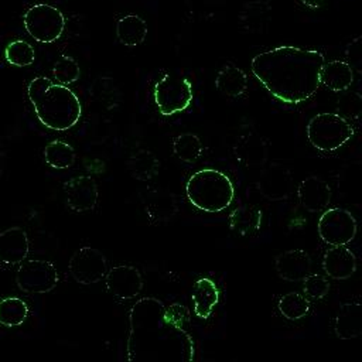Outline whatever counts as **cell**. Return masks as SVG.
<instances>
[{
    "instance_id": "6da1fadb",
    "label": "cell",
    "mask_w": 362,
    "mask_h": 362,
    "mask_svg": "<svg viewBox=\"0 0 362 362\" xmlns=\"http://www.w3.org/2000/svg\"><path fill=\"white\" fill-rule=\"evenodd\" d=\"M324 62V54L317 49L281 45L257 54L250 68L256 79L276 99L297 105L317 92Z\"/></svg>"
},
{
    "instance_id": "7a4b0ae2",
    "label": "cell",
    "mask_w": 362,
    "mask_h": 362,
    "mask_svg": "<svg viewBox=\"0 0 362 362\" xmlns=\"http://www.w3.org/2000/svg\"><path fill=\"white\" fill-rule=\"evenodd\" d=\"M147 335L148 345L165 346L181 362L194 359L195 346L189 331V313L180 303L165 305L156 298L140 300L130 311V335Z\"/></svg>"
},
{
    "instance_id": "3957f363",
    "label": "cell",
    "mask_w": 362,
    "mask_h": 362,
    "mask_svg": "<svg viewBox=\"0 0 362 362\" xmlns=\"http://www.w3.org/2000/svg\"><path fill=\"white\" fill-rule=\"evenodd\" d=\"M27 95L38 120L48 129L68 130L81 117V102L66 85L37 76L28 83Z\"/></svg>"
},
{
    "instance_id": "277c9868",
    "label": "cell",
    "mask_w": 362,
    "mask_h": 362,
    "mask_svg": "<svg viewBox=\"0 0 362 362\" xmlns=\"http://www.w3.org/2000/svg\"><path fill=\"white\" fill-rule=\"evenodd\" d=\"M188 201L204 212H221L235 198V187L230 178L215 168H204L194 173L185 185Z\"/></svg>"
},
{
    "instance_id": "5b68a950",
    "label": "cell",
    "mask_w": 362,
    "mask_h": 362,
    "mask_svg": "<svg viewBox=\"0 0 362 362\" xmlns=\"http://www.w3.org/2000/svg\"><path fill=\"white\" fill-rule=\"evenodd\" d=\"M352 136L354 127L338 113H317L307 124V139L320 151H334Z\"/></svg>"
},
{
    "instance_id": "8992f818",
    "label": "cell",
    "mask_w": 362,
    "mask_h": 362,
    "mask_svg": "<svg viewBox=\"0 0 362 362\" xmlns=\"http://www.w3.org/2000/svg\"><path fill=\"white\" fill-rule=\"evenodd\" d=\"M192 96L191 82L177 74H165L154 86V102L164 116L185 110Z\"/></svg>"
},
{
    "instance_id": "52a82bcc",
    "label": "cell",
    "mask_w": 362,
    "mask_h": 362,
    "mask_svg": "<svg viewBox=\"0 0 362 362\" xmlns=\"http://www.w3.org/2000/svg\"><path fill=\"white\" fill-rule=\"evenodd\" d=\"M25 31L38 42L49 44L57 41L65 27L64 14L54 6L35 4L24 14Z\"/></svg>"
},
{
    "instance_id": "ba28073f",
    "label": "cell",
    "mask_w": 362,
    "mask_h": 362,
    "mask_svg": "<svg viewBox=\"0 0 362 362\" xmlns=\"http://www.w3.org/2000/svg\"><path fill=\"white\" fill-rule=\"evenodd\" d=\"M58 280L57 267L48 260H24L16 273L17 287L27 294H45L55 288Z\"/></svg>"
},
{
    "instance_id": "9c48e42d",
    "label": "cell",
    "mask_w": 362,
    "mask_h": 362,
    "mask_svg": "<svg viewBox=\"0 0 362 362\" xmlns=\"http://www.w3.org/2000/svg\"><path fill=\"white\" fill-rule=\"evenodd\" d=\"M318 235L322 242L331 246H345L351 243L358 230L356 219L344 208H329L318 219Z\"/></svg>"
},
{
    "instance_id": "30bf717a",
    "label": "cell",
    "mask_w": 362,
    "mask_h": 362,
    "mask_svg": "<svg viewBox=\"0 0 362 362\" xmlns=\"http://www.w3.org/2000/svg\"><path fill=\"white\" fill-rule=\"evenodd\" d=\"M68 270L76 283L89 286L100 281L106 276L107 262L100 250L90 246H83L75 250L71 256Z\"/></svg>"
},
{
    "instance_id": "8fae6325",
    "label": "cell",
    "mask_w": 362,
    "mask_h": 362,
    "mask_svg": "<svg viewBox=\"0 0 362 362\" xmlns=\"http://www.w3.org/2000/svg\"><path fill=\"white\" fill-rule=\"evenodd\" d=\"M106 288L119 300L136 298L143 290V277L139 269L130 264L113 266L106 273Z\"/></svg>"
},
{
    "instance_id": "7c38bea8",
    "label": "cell",
    "mask_w": 362,
    "mask_h": 362,
    "mask_svg": "<svg viewBox=\"0 0 362 362\" xmlns=\"http://www.w3.org/2000/svg\"><path fill=\"white\" fill-rule=\"evenodd\" d=\"M66 205L75 212L92 211L98 202V185L89 175H78L64 184Z\"/></svg>"
},
{
    "instance_id": "4fadbf2b",
    "label": "cell",
    "mask_w": 362,
    "mask_h": 362,
    "mask_svg": "<svg viewBox=\"0 0 362 362\" xmlns=\"http://www.w3.org/2000/svg\"><path fill=\"white\" fill-rule=\"evenodd\" d=\"M257 189L269 201H284L293 192V177L287 168L272 165L263 171L257 181Z\"/></svg>"
},
{
    "instance_id": "5bb4252c",
    "label": "cell",
    "mask_w": 362,
    "mask_h": 362,
    "mask_svg": "<svg viewBox=\"0 0 362 362\" xmlns=\"http://www.w3.org/2000/svg\"><path fill=\"white\" fill-rule=\"evenodd\" d=\"M141 202L147 216L154 222H167L178 212L177 198L161 188H148L141 194Z\"/></svg>"
},
{
    "instance_id": "9a60e30c",
    "label": "cell",
    "mask_w": 362,
    "mask_h": 362,
    "mask_svg": "<svg viewBox=\"0 0 362 362\" xmlns=\"http://www.w3.org/2000/svg\"><path fill=\"white\" fill-rule=\"evenodd\" d=\"M276 273L286 281H301L311 272V257L304 249H290L277 255Z\"/></svg>"
},
{
    "instance_id": "2e32d148",
    "label": "cell",
    "mask_w": 362,
    "mask_h": 362,
    "mask_svg": "<svg viewBox=\"0 0 362 362\" xmlns=\"http://www.w3.org/2000/svg\"><path fill=\"white\" fill-rule=\"evenodd\" d=\"M297 197L300 205L305 211L320 212L325 209L331 201V188L324 180L310 175L300 182Z\"/></svg>"
},
{
    "instance_id": "e0dca14e",
    "label": "cell",
    "mask_w": 362,
    "mask_h": 362,
    "mask_svg": "<svg viewBox=\"0 0 362 362\" xmlns=\"http://www.w3.org/2000/svg\"><path fill=\"white\" fill-rule=\"evenodd\" d=\"M30 250L27 232L20 226H11L0 232V262L18 264L25 260Z\"/></svg>"
},
{
    "instance_id": "ac0fdd59",
    "label": "cell",
    "mask_w": 362,
    "mask_h": 362,
    "mask_svg": "<svg viewBox=\"0 0 362 362\" xmlns=\"http://www.w3.org/2000/svg\"><path fill=\"white\" fill-rule=\"evenodd\" d=\"M322 269L325 274L335 280L349 279L356 270V257L345 246H332L324 253Z\"/></svg>"
},
{
    "instance_id": "d6986e66",
    "label": "cell",
    "mask_w": 362,
    "mask_h": 362,
    "mask_svg": "<svg viewBox=\"0 0 362 362\" xmlns=\"http://www.w3.org/2000/svg\"><path fill=\"white\" fill-rule=\"evenodd\" d=\"M236 160L246 167H262L267 160V146L256 133L242 134L233 147Z\"/></svg>"
},
{
    "instance_id": "ffe728a7",
    "label": "cell",
    "mask_w": 362,
    "mask_h": 362,
    "mask_svg": "<svg viewBox=\"0 0 362 362\" xmlns=\"http://www.w3.org/2000/svg\"><path fill=\"white\" fill-rule=\"evenodd\" d=\"M191 298L194 301V314L201 320H206L219 301V290L214 280L201 277L192 286Z\"/></svg>"
},
{
    "instance_id": "44dd1931",
    "label": "cell",
    "mask_w": 362,
    "mask_h": 362,
    "mask_svg": "<svg viewBox=\"0 0 362 362\" xmlns=\"http://www.w3.org/2000/svg\"><path fill=\"white\" fill-rule=\"evenodd\" d=\"M334 331L341 339H354L362 334V307L359 303H344L341 305Z\"/></svg>"
},
{
    "instance_id": "7402d4cb",
    "label": "cell",
    "mask_w": 362,
    "mask_h": 362,
    "mask_svg": "<svg viewBox=\"0 0 362 362\" xmlns=\"http://www.w3.org/2000/svg\"><path fill=\"white\" fill-rule=\"evenodd\" d=\"M320 82L334 92H344L354 82L352 66L338 59L324 62L320 72Z\"/></svg>"
},
{
    "instance_id": "603a6c76",
    "label": "cell",
    "mask_w": 362,
    "mask_h": 362,
    "mask_svg": "<svg viewBox=\"0 0 362 362\" xmlns=\"http://www.w3.org/2000/svg\"><path fill=\"white\" fill-rule=\"evenodd\" d=\"M262 218L263 215L260 208L250 204H243L230 212L229 226L238 235L249 236L259 230L262 225Z\"/></svg>"
},
{
    "instance_id": "cb8c5ba5",
    "label": "cell",
    "mask_w": 362,
    "mask_h": 362,
    "mask_svg": "<svg viewBox=\"0 0 362 362\" xmlns=\"http://www.w3.org/2000/svg\"><path fill=\"white\" fill-rule=\"evenodd\" d=\"M117 40L126 47L140 45L147 35V23L137 14H127L116 24Z\"/></svg>"
},
{
    "instance_id": "d4e9b609",
    "label": "cell",
    "mask_w": 362,
    "mask_h": 362,
    "mask_svg": "<svg viewBox=\"0 0 362 362\" xmlns=\"http://www.w3.org/2000/svg\"><path fill=\"white\" fill-rule=\"evenodd\" d=\"M215 86L223 95L238 98L247 89V76L240 68L226 65L218 72L215 78Z\"/></svg>"
},
{
    "instance_id": "484cf974",
    "label": "cell",
    "mask_w": 362,
    "mask_h": 362,
    "mask_svg": "<svg viewBox=\"0 0 362 362\" xmlns=\"http://www.w3.org/2000/svg\"><path fill=\"white\" fill-rule=\"evenodd\" d=\"M127 165L133 178L139 181H150L153 177L157 175L160 163L150 150L140 148L130 156Z\"/></svg>"
},
{
    "instance_id": "4316f807",
    "label": "cell",
    "mask_w": 362,
    "mask_h": 362,
    "mask_svg": "<svg viewBox=\"0 0 362 362\" xmlns=\"http://www.w3.org/2000/svg\"><path fill=\"white\" fill-rule=\"evenodd\" d=\"M28 305L18 297L0 300V324L8 328L21 325L28 317Z\"/></svg>"
},
{
    "instance_id": "83f0119b",
    "label": "cell",
    "mask_w": 362,
    "mask_h": 362,
    "mask_svg": "<svg viewBox=\"0 0 362 362\" xmlns=\"http://www.w3.org/2000/svg\"><path fill=\"white\" fill-rule=\"evenodd\" d=\"M44 158L48 165L57 170H65L75 163V150L71 144L62 140H54L47 144L44 150Z\"/></svg>"
},
{
    "instance_id": "f1b7e54d",
    "label": "cell",
    "mask_w": 362,
    "mask_h": 362,
    "mask_svg": "<svg viewBox=\"0 0 362 362\" xmlns=\"http://www.w3.org/2000/svg\"><path fill=\"white\" fill-rule=\"evenodd\" d=\"M174 154L184 163H195L204 153L201 139L194 133H182L173 140Z\"/></svg>"
},
{
    "instance_id": "f546056e",
    "label": "cell",
    "mask_w": 362,
    "mask_h": 362,
    "mask_svg": "<svg viewBox=\"0 0 362 362\" xmlns=\"http://www.w3.org/2000/svg\"><path fill=\"white\" fill-rule=\"evenodd\" d=\"M277 308L286 320H301L310 311V301L308 298H305V296L296 291H290L280 297Z\"/></svg>"
},
{
    "instance_id": "4dcf8cb0",
    "label": "cell",
    "mask_w": 362,
    "mask_h": 362,
    "mask_svg": "<svg viewBox=\"0 0 362 362\" xmlns=\"http://www.w3.org/2000/svg\"><path fill=\"white\" fill-rule=\"evenodd\" d=\"M6 59L16 66H28L35 59V52L33 45H30L27 41L16 40L10 42L6 48Z\"/></svg>"
},
{
    "instance_id": "1f68e13d",
    "label": "cell",
    "mask_w": 362,
    "mask_h": 362,
    "mask_svg": "<svg viewBox=\"0 0 362 362\" xmlns=\"http://www.w3.org/2000/svg\"><path fill=\"white\" fill-rule=\"evenodd\" d=\"M52 74L55 76V79L62 83V85H68L75 82L79 78V65L78 62L72 58V57H66L64 55L62 58H59L57 61V64L54 65Z\"/></svg>"
},
{
    "instance_id": "d6a6232c",
    "label": "cell",
    "mask_w": 362,
    "mask_h": 362,
    "mask_svg": "<svg viewBox=\"0 0 362 362\" xmlns=\"http://www.w3.org/2000/svg\"><path fill=\"white\" fill-rule=\"evenodd\" d=\"M301 281L304 293L314 300H320L328 294L329 283L321 274H308Z\"/></svg>"
},
{
    "instance_id": "836d02e7",
    "label": "cell",
    "mask_w": 362,
    "mask_h": 362,
    "mask_svg": "<svg viewBox=\"0 0 362 362\" xmlns=\"http://www.w3.org/2000/svg\"><path fill=\"white\" fill-rule=\"evenodd\" d=\"M270 11V6L266 1H252L245 6L242 10V21L247 23L249 25L252 24H259L263 21V18L267 17V13Z\"/></svg>"
},
{
    "instance_id": "e575fe53",
    "label": "cell",
    "mask_w": 362,
    "mask_h": 362,
    "mask_svg": "<svg viewBox=\"0 0 362 362\" xmlns=\"http://www.w3.org/2000/svg\"><path fill=\"white\" fill-rule=\"evenodd\" d=\"M301 3L310 8H318L324 3V0H301Z\"/></svg>"
}]
</instances>
